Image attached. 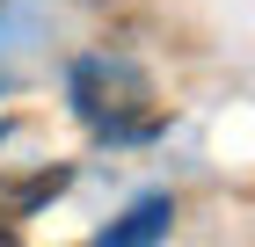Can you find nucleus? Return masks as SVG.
I'll use <instances>...</instances> for the list:
<instances>
[{"mask_svg": "<svg viewBox=\"0 0 255 247\" xmlns=\"http://www.w3.org/2000/svg\"><path fill=\"white\" fill-rule=\"evenodd\" d=\"M80 124H95L102 138H153L160 131V95L131 58H80L66 80Z\"/></svg>", "mask_w": 255, "mask_h": 247, "instance_id": "1", "label": "nucleus"}, {"mask_svg": "<svg viewBox=\"0 0 255 247\" xmlns=\"http://www.w3.org/2000/svg\"><path fill=\"white\" fill-rule=\"evenodd\" d=\"M168 226H175V204H168V196H138L117 226H102L95 240H102V247H146V240H160Z\"/></svg>", "mask_w": 255, "mask_h": 247, "instance_id": "2", "label": "nucleus"}]
</instances>
